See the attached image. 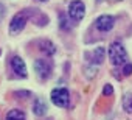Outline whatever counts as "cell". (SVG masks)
Instances as JSON below:
<instances>
[{
	"label": "cell",
	"instance_id": "cell-1",
	"mask_svg": "<svg viewBox=\"0 0 132 120\" xmlns=\"http://www.w3.org/2000/svg\"><path fill=\"white\" fill-rule=\"evenodd\" d=\"M109 58H110V63L115 67H121L126 64L127 61V51L124 48V45L120 41H113L109 45Z\"/></svg>",
	"mask_w": 132,
	"mask_h": 120
},
{
	"label": "cell",
	"instance_id": "cell-2",
	"mask_svg": "<svg viewBox=\"0 0 132 120\" xmlns=\"http://www.w3.org/2000/svg\"><path fill=\"white\" fill-rule=\"evenodd\" d=\"M28 20H30V10H23V11H19L17 14H14L10 22V34L17 36L19 33H22V30L25 28Z\"/></svg>",
	"mask_w": 132,
	"mask_h": 120
},
{
	"label": "cell",
	"instance_id": "cell-3",
	"mask_svg": "<svg viewBox=\"0 0 132 120\" xmlns=\"http://www.w3.org/2000/svg\"><path fill=\"white\" fill-rule=\"evenodd\" d=\"M50 98L57 108H70V92L67 87H54L50 94Z\"/></svg>",
	"mask_w": 132,
	"mask_h": 120
},
{
	"label": "cell",
	"instance_id": "cell-4",
	"mask_svg": "<svg viewBox=\"0 0 132 120\" xmlns=\"http://www.w3.org/2000/svg\"><path fill=\"white\" fill-rule=\"evenodd\" d=\"M69 19L75 24L81 22L84 19V14H86V5L82 0H72L70 5H69Z\"/></svg>",
	"mask_w": 132,
	"mask_h": 120
},
{
	"label": "cell",
	"instance_id": "cell-5",
	"mask_svg": "<svg viewBox=\"0 0 132 120\" xmlns=\"http://www.w3.org/2000/svg\"><path fill=\"white\" fill-rule=\"evenodd\" d=\"M113 25H115V17L110 16V14H103L95 20V28L98 31H101V33L110 31L113 28Z\"/></svg>",
	"mask_w": 132,
	"mask_h": 120
},
{
	"label": "cell",
	"instance_id": "cell-6",
	"mask_svg": "<svg viewBox=\"0 0 132 120\" xmlns=\"http://www.w3.org/2000/svg\"><path fill=\"white\" fill-rule=\"evenodd\" d=\"M34 70H36V73L39 75L40 80H47L51 75L53 67H51V64L47 61V59L40 58V59H36V61H34Z\"/></svg>",
	"mask_w": 132,
	"mask_h": 120
},
{
	"label": "cell",
	"instance_id": "cell-7",
	"mask_svg": "<svg viewBox=\"0 0 132 120\" xmlns=\"http://www.w3.org/2000/svg\"><path fill=\"white\" fill-rule=\"evenodd\" d=\"M11 69L13 72L19 77V78H27L28 77V70H27V64L20 56H13L11 58Z\"/></svg>",
	"mask_w": 132,
	"mask_h": 120
},
{
	"label": "cell",
	"instance_id": "cell-8",
	"mask_svg": "<svg viewBox=\"0 0 132 120\" xmlns=\"http://www.w3.org/2000/svg\"><path fill=\"white\" fill-rule=\"evenodd\" d=\"M87 55H89V59H90L92 64L100 66L106 58V50H104V47H96L92 53H87Z\"/></svg>",
	"mask_w": 132,
	"mask_h": 120
},
{
	"label": "cell",
	"instance_id": "cell-9",
	"mask_svg": "<svg viewBox=\"0 0 132 120\" xmlns=\"http://www.w3.org/2000/svg\"><path fill=\"white\" fill-rule=\"evenodd\" d=\"M39 50L47 56H53L56 53V45H54V42H51L48 39H42V41H39Z\"/></svg>",
	"mask_w": 132,
	"mask_h": 120
},
{
	"label": "cell",
	"instance_id": "cell-10",
	"mask_svg": "<svg viewBox=\"0 0 132 120\" xmlns=\"http://www.w3.org/2000/svg\"><path fill=\"white\" fill-rule=\"evenodd\" d=\"M47 111H48V104L45 103V100H44V98H37V100L34 101V104H33V112H34V115H36V117H44V115L47 114Z\"/></svg>",
	"mask_w": 132,
	"mask_h": 120
},
{
	"label": "cell",
	"instance_id": "cell-11",
	"mask_svg": "<svg viewBox=\"0 0 132 120\" xmlns=\"http://www.w3.org/2000/svg\"><path fill=\"white\" fill-rule=\"evenodd\" d=\"M5 120H27V115H25V112H23L22 109L14 108V109L8 111V114H6Z\"/></svg>",
	"mask_w": 132,
	"mask_h": 120
},
{
	"label": "cell",
	"instance_id": "cell-12",
	"mask_svg": "<svg viewBox=\"0 0 132 120\" xmlns=\"http://www.w3.org/2000/svg\"><path fill=\"white\" fill-rule=\"evenodd\" d=\"M121 103H123V109H124V112L132 114V92H126V94L123 95Z\"/></svg>",
	"mask_w": 132,
	"mask_h": 120
},
{
	"label": "cell",
	"instance_id": "cell-13",
	"mask_svg": "<svg viewBox=\"0 0 132 120\" xmlns=\"http://www.w3.org/2000/svg\"><path fill=\"white\" fill-rule=\"evenodd\" d=\"M96 72H98V67L95 66V64H89V66H86V70H84V73H86V77L89 78V80H92V78H95V75H96Z\"/></svg>",
	"mask_w": 132,
	"mask_h": 120
},
{
	"label": "cell",
	"instance_id": "cell-14",
	"mask_svg": "<svg viewBox=\"0 0 132 120\" xmlns=\"http://www.w3.org/2000/svg\"><path fill=\"white\" fill-rule=\"evenodd\" d=\"M59 28L64 31H69L70 30V24H69V17L65 14H59Z\"/></svg>",
	"mask_w": 132,
	"mask_h": 120
},
{
	"label": "cell",
	"instance_id": "cell-15",
	"mask_svg": "<svg viewBox=\"0 0 132 120\" xmlns=\"http://www.w3.org/2000/svg\"><path fill=\"white\" fill-rule=\"evenodd\" d=\"M103 95H104V97L113 95V87H112V84H104V87H103Z\"/></svg>",
	"mask_w": 132,
	"mask_h": 120
},
{
	"label": "cell",
	"instance_id": "cell-16",
	"mask_svg": "<svg viewBox=\"0 0 132 120\" xmlns=\"http://www.w3.org/2000/svg\"><path fill=\"white\" fill-rule=\"evenodd\" d=\"M132 73V64L130 63H126L124 66H123V75L124 77H129Z\"/></svg>",
	"mask_w": 132,
	"mask_h": 120
},
{
	"label": "cell",
	"instance_id": "cell-17",
	"mask_svg": "<svg viewBox=\"0 0 132 120\" xmlns=\"http://www.w3.org/2000/svg\"><path fill=\"white\" fill-rule=\"evenodd\" d=\"M5 14H6V6H5V3H3V2H0V22L3 20Z\"/></svg>",
	"mask_w": 132,
	"mask_h": 120
},
{
	"label": "cell",
	"instance_id": "cell-18",
	"mask_svg": "<svg viewBox=\"0 0 132 120\" xmlns=\"http://www.w3.org/2000/svg\"><path fill=\"white\" fill-rule=\"evenodd\" d=\"M16 97H20V98H28V97H30V91H17V92H16Z\"/></svg>",
	"mask_w": 132,
	"mask_h": 120
},
{
	"label": "cell",
	"instance_id": "cell-19",
	"mask_svg": "<svg viewBox=\"0 0 132 120\" xmlns=\"http://www.w3.org/2000/svg\"><path fill=\"white\" fill-rule=\"evenodd\" d=\"M107 2H112V3H117V2H123V0H107Z\"/></svg>",
	"mask_w": 132,
	"mask_h": 120
},
{
	"label": "cell",
	"instance_id": "cell-20",
	"mask_svg": "<svg viewBox=\"0 0 132 120\" xmlns=\"http://www.w3.org/2000/svg\"><path fill=\"white\" fill-rule=\"evenodd\" d=\"M96 3H103V2H106V0H95Z\"/></svg>",
	"mask_w": 132,
	"mask_h": 120
},
{
	"label": "cell",
	"instance_id": "cell-21",
	"mask_svg": "<svg viewBox=\"0 0 132 120\" xmlns=\"http://www.w3.org/2000/svg\"><path fill=\"white\" fill-rule=\"evenodd\" d=\"M39 2H47V0H39Z\"/></svg>",
	"mask_w": 132,
	"mask_h": 120
}]
</instances>
